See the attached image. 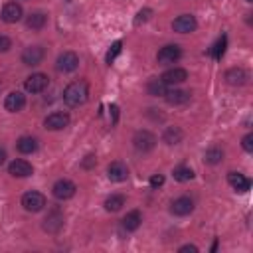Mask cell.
I'll return each mask as SVG.
<instances>
[{
	"label": "cell",
	"mask_w": 253,
	"mask_h": 253,
	"mask_svg": "<svg viewBox=\"0 0 253 253\" xmlns=\"http://www.w3.org/2000/svg\"><path fill=\"white\" fill-rule=\"evenodd\" d=\"M107 176H109V180H113V182H125L126 176H128V168H126L125 162L115 160V162L109 164V168H107Z\"/></svg>",
	"instance_id": "cell-16"
},
{
	"label": "cell",
	"mask_w": 253,
	"mask_h": 253,
	"mask_svg": "<svg viewBox=\"0 0 253 253\" xmlns=\"http://www.w3.org/2000/svg\"><path fill=\"white\" fill-rule=\"evenodd\" d=\"M204 160H206L208 164H219V162L223 160V150H221V148H217V146H211V148H208V150H206Z\"/></svg>",
	"instance_id": "cell-27"
},
{
	"label": "cell",
	"mask_w": 253,
	"mask_h": 253,
	"mask_svg": "<svg viewBox=\"0 0 253 253\" xmlns=\"http://www.w3.org/2000/svg\"><path fill=\"white\" fill-rule=\"evenodd\" d=\"M180 57H182V47L176 45V43H168V45L160 47L158 53H156V59H158V63H162V65L176 63Z\"/></svg>",
	"instance_id": "cell-3"
},
{
	"label": "cell",
	"mask_w": 253,
	"mask_h": 253,
	"mask_svg": "<svg viewBox=\"0 0 253 253\" xmlns=\"http://www.w3.org/2000/svg\"><path fill=\"white\" fill-rule=\"evenodd\" d=\"M182 138H184V132H182L180 126H166L164 132H162V140H164L166 144H170V146L182 142Z\"/></svg>",
	"instance_id": "cell-23"
},
{
	"label": "cell",
	"mask_w": 253,
	"mask_h": 253,
	"mask_svg": "<svg viewBox=\"0 0 253 253\" xmlns=\"http://www.w3.org/2000/svg\"><path fill=\"white\" fill-rule=\"evenodd\" d=\"M132 144L138 152H148L154 148L156 144V136L150 132V130H136L134 136H132Z\"/></svg>",
	"instance_id": "cell-4"
},
{
	"label": "cell",
	"mask_w": 253,
	"mask_h": 253,
	"mask_svg": "<svg viewBox=\"0 0 253 253\" xmlns=\"http://www.w3.org/2000/svg\"><path fill=\"white\" fill-rule=\"evenodd\" d=\"M166 89H168V85H166L162 79H158V77H152V79L146 83V91H148V95H152V97H162V95L166 93Z\"/></svg>",
	"instance_id": "cell-25"
},
{
	"label": "cell",
	"mask_w": 253,
	"mask_h": 253,
	"mask_svg": "<svg viewBox=\"0 0 253 253\" xmlns=\"http://www.w3.org/2000/svg\"><path fill=\"white\" fill-rule=\"evenodd\" d=\"M160 79H162L166 85H178V83H184V81L188 79V71L182 69V67H172V69L164 71Z\"/></svg>",
	"instance_id": "cell-18"
},
{
	"label": "cell",
	"mask_w": 253,
	"mask_h": 253,
	"mask_svg": "<svg viewBox=\"0 0 253 253\" xmlns=\"http://www.w3.org/2000/svg\"><path fill=\"white\" fill-rule=\"evenodd\" d=\"M34 168L28 160H22V158H16L8 164V174H12L14 178H26V176H32Z\"/></svg>",
	"instance_id": "cell-13"
},
{
	"label": "cell",
	"mask_w": 253,
	"mask_h": 253,
	"mask_svg": "<svg viewBox=\"0 0 253 253\" xmlns=\"http://www.w3.org/2000/svg\"><path fill=\"white\" fill-rule=\"evenodd\" d=\"M198 28V20L192 14H180L174 22H172V30L178 34H190Z\"/></svg>",
	"instance_id": "cell-9"
},
{
	"label": "cell",
	"mask_w": 253,
	"mask_h": 253,
	"mask_svg": "<svg viewBox=\"0 0 253 253\" xmlns=\"http://www.w3.org/2000/svg\"><path fill=\"white\" fill-rule=\"evenodd\" d=\"M75 190H77V186H75L71 180L61 178V180H57V182L53 184L51 194H53L57 200H69V198H73V196H75Z\"/></svg>",
	"instance_id": "cell-8"
},
{
	"label": "cell",
	"mask_w": 253,
	"mask_h": 253,
	"mask_svg": "<svg viewBox=\"0 0 253 253\" xmlns=\"http://www.w3.org/2000/svg\"><path fill=\"white\" fill-rule=\"evenodd\" d=\"M63 227V213L59 210H51L43 219V229L47 233H57Z\"/></svg>",
	"instance_id": "cell-14"
},
{
	"label": "cell",
	"mask_w": 253,
	"mask_h": 253,
	"mask_svg": "<svg viewBox=\"0 0 253 253\" xmlns=\"http://www.w3.org/2000/svg\"><path fill=\"white\" fill-rule=\"evenodd\" d=\"M69 123H71V117L67 113H63V111H55V113H51V115H47L43 119V126L49 128V130H61Z\"/></svg>",
	"instance_id": "cell-7"
},
{
	"label": "cell",
	"mask_w": 253,
	"mask_h": 253,
	"mask_svg": "<svg viewBox=\"0 0 253 253\" xmlns=\"http://www.w3.org/2000/svg\"><path fill=\"white\" fill-rule=\"evenodd\" d=\"M77 65H79L77 53H73V51H63V53L57 55V61H55V69H57V71H61V73H71V71L77 69Z\"/></svg>",
	"instance_id": "cell-5"
},
{
	"label": "cell",
	"mask_w": 253,
	"mask_h": 253,
	"mask_svg": "<svg viewBox=\"0 0 253 253\" xmlns=\"http://www.w3.org/2000/svg\"><path fill=\"white\" fill-rule=\"evenodd\" d=\"M10 47H12V40H10L8 36H2V34H0V51L4 53V51H8Z\"/></svg>",
	"instance_id": "cell-33"
},
{
	"label": "cell",
	"mask_w": 253,
	"mask_h": 253,
	"mask_svg": "<svg viewBox=\"0 0 253 253\" xmlns=\"http://www.w3.org/2000/svg\"><path fill=\"white\" fill-rule=\"evenodd\" d=\"M227 184H229L235 192H247V190L251 188V180L245 178V176L239 174V172H229V174H227Z\"/></svg>",
	"instance_id": "cell-20"
},
{
	"label": "cell",
	"mask_w": 253,
	"mask_h": 253,
	"mask_svg": "<svg viewBox=\"0 0 253 253\" xmlns=\"http://www.w3.org/2000/svg\"><path fill=\"white\" fill-rule=\"evenodd\" d=\"M162 97L166 99V103H168V105L178 107V105H184V103H188V101H190V91H184V89H176V87H172V89H166V93H164Z\"/></svg>",
	"instance_id": "cell-15"
},
{
	"label": "cell",
	"mask_w": 253,
	"mask_h": 253,
	"mask_svg": "<svg viewBox=\"0 0 253 253\" xmlns=\"http://www.w3.org/2000/svg\"><path fill=\"white\" fill-rule=\"evenodd\" d=\"M89 99V83L85 79H77L73 83H69L63 91V101L69 107H79Z\"/></svg>",
	"instance_id": "cell-1"
},
{
	"label": "cell",
	"mask_w": 253,
	"mask_h": 253,
	"mask_svg": "<svg viewBox=\"0 0 253 253\" xmlns=\"http://www.w3.org/2000/svg\"><path fill=\"white\" fill-rule=\"evenodd\" d=\"M245 2H253V0H245Z\"/></svg>",
	"instance_id": "cell-39"
},
{
	"label": "cell",
	"mask_w": 253,
	"mask_h": 253,
	"mask_svg": "<svg viewBox=\"0 0 253 253\" xmlns=\"http://www.w3.org/2000/svg\"><path fill=\"white\" fill-rule=\"evenodd\" d=\"M225 45H227V38L221 36V38L213 43V47H211V55H213V59H221V55L225 53Z\"/></svg>",
	"instance_id": "cell-29"
},
{
	"label": "cell",
	"mask_w": 253,
	"mask_h": 253,
	"mask_svg": "<svg viewBox=\"0 0 253 253\" xmlns=\"http://www.w3.org/2000/svg\"><path fill=\"white\" fill-rule=\"evenodd\" d=\"M180 253H186V251H192V253H198V247L196 245H192V243H188V245H182L180 249H178Z\"/></svg>",
	"instance_id": "cell-36"
},
{
	"label": "cell",
	"mask_w": 253,
	"mask_h": 253,
	"mask_svg": "<svg viewBox=\"0 0 253 253\" xmlns=\"http://www.w3.org/2000/svg\"><path fill=\"white\" fill-rule=\"evenodd\" d=\"M241 146H243L245 152H253V134H251V132H247V134L241 138Z\"/></svg>",
	"instance_id": "cell-32"
},
{
	"label": "cell",
	"mask_w": 253,
	"mask_h": 253,
	"mask_svg": "<svg viewBox=\"0 0 253 253\" xmlns=\"http://www.w3.org/2000/svg\"><path fill=\"white\" fill-rule=\"evenodd\" d=\"M47 24V14L45 12H32L30 16H26V26L30 30H42Z\"/></svg>",
	"instance_id": "cell-22"
},
{
	"label": "cell",
	"mask_w": 253,
	"mask_h": 253,
	"mask_svg": "<svg viewBox=\"0 0 253 253\" xmlns=\"http://www.w3.org/2000/svg\"><path fill=\"white\" fill-rule=\"evenodd\" d=\"M49 85V79L45 73H32L26 81H24V89L28 93H42L45 87Z\"/></svg>",
	"instance_id": "cell-10"
},
{
	"label": "cell",
	"mask_w": 253,
	"mask_h": 253,
	"mask_svg": "<svg viewBox=\"0 0 253 253\" xmlns=\"http://www.w3.org/2000/svg\"><path fill=\"white\" fill-rule=\"evenodd\" d=\"M123 206H125V196H121V194H113L105 200V210L107 211H119Z\"/></svg>",
	"instance_id": "cell-26"
},
{
	"label": "cell",
	"mask_w": 253,
	"mask_h": 253,
	"mask_svg": "<svg viewBox=\"0 0 253 253\" xmlns=\"http://www.w3.org/2000/svg\"><path fill=\"white\" fill-rule=\"evenodd\" d=\"M4 160H6V150H4V148H0V164H2Z\"/></svg>",
	"instance_id": "cell-38"
},
{
	"label": "cell",
	"mask_w": 253,
	"mask_h": 253,
	"mask_svg": "<svg viewBox=\"0 0 253 253\" xmlns=\"http://www.w3.org/2000/svg\"><path fill=\"white\" fill-rule=\"evenodd\" d=\"M140 223H142V213H140L138 210H132V211H128V213L123 217V227H125L126 231H136V229L140 227Z\"/></svg>",
	"instance_id": "cell-21"
},
{
	"label": "cell",
	"mask_w": 253,
	"mask_h": 253,
	"mask_svg": "<svg viewBox=\"0 0 253 253\" xmlns=\"http://www.w3.org/2000/svg\"><path fill=\"white\" fill-rule=\"evenodd\" d=\"M43 57H45V49L42 45H28L22 51V63L24 65H30V67L40 65L43 61Z\"/></svg>",
	"instance_id": "cell-6"
},
{
	"label": "cell",
	"mask_w": 253,
	"mask_h": 253,
	"mask_svg": "<svg viewBox=\"0 0 253 253\" xmlns=\"http://www.w3.org/2000/svg\"><path fill=\"white\" fill-rule=\"evenodd\" d=\"M121 49H123V42H121V40H117V42H115V43L111 45V49L107 51V57H105L109 65H111V63L115 61V57H117V55L121 53Z\"/></svg>",
	"instance_id": "cell-30"
},
{
	"label": "cell",
	"mask_w": 253,
	"mask_h": 253,
	"mask_svg": "<svg viewBox=\"0 0 253 253\" xmlns=\"http://www.w3.org/2000/svg\"><path fill=\"white\" fill-rule=\"evenodd\" d=\"M172 174H174V180H178V182H188L194 178V170L188 166H176Z\"/></svg>",
	"instance_id": "cell-28"
},
{
	"label": "cell",
	"mask_w": 253,
	"mask_h": 253,
	"mask_svg": "<svg viewBox=\"0 0 253 253\" xmlns=\"http://www.w3.org/2000/svg\"><path fill=\"white\" fill-rule=\"evenodd\" d=\"M109 111H111V115H113V125H115V123H117V117H119V107H117V105H111Z\"/></svg>",
	"instance_id": "cell-37"
},
{
	"label": "cell",
	"mask_w": 253,
	"mask_h": 253,
	"mask_svg": "<svg viewBox=\"0 0 253 253\" xmlns=\"http://www.w3.org/2000/svg\"><path fill=\"white\" fill-rule=\"evenodd\" d=\"M225 81L233 87H241L247 83V71L243 67H229L225 71Z\"/></svg>",
	"instance_id": "cell-19"
},
{
	"label": "cell",
	"mask_w": 253,
	"mask_h": 253,
	"mask_svg": "<svg viewBox=\"0 0 253 253\" xmlns=\"http://www.w3.org/2000/svg\"><path fill=\"white\" fill-rule=\"evenodd\" d=\"M162 184H164V176L162 174H154L150 178V188H160Z\"/></svg>",
	"instance_id": "cell-34"
},
{
	"label": "cell",
	"mask_w": 253,
	"mask_h": 253,
	"mask_svg": "<svg viewBox=\"0 0 253 253\" xmlns=\"http://www.w3.org/2000/svg\"><path fill=\"white\" fill-rule=\"evenodd\" d=\"M170 211H172L174 215H188V213H192V211H194V202H192V198H188V196L176 198V200L172 202Z\"/></svg>",
	"instance_id": "cell-17"
},
{
	"label": "cell",
	"mask_w": 253,
	"mask_h": 253,
	"mask_svg": "<svg viewBox=\"0 0 253 253\" xmlns=\"http://www.w3.org/2000/svg\"><path fill=\"white\" fill-rule=\"evenodd\" d=\"M22 16H24V10H22V6L18 2H6L2 12H0V18L6 24H16V22L22 20Z\"/></svg>",
	"instance_id": "cell-11"
},
{
	"label": "cell",
	"mask_w": 253,
	"mask_h": 253,
	"mask_svg": "<svg viewBox=\"0 0 253 253\" xmlns=\"http://www.w3.org/2000/svg\"><path fill=\"white\" fill-rule=\"evenodd\" d=\"M152 16V10L150 8H142L138 14H136V18H134V26H140V24H144L148 18Z\"/></svg>",
	"instance_id": "cell-31"
},
{
	"label": "cell",
	"mask_w": 253,
	"mask_h": 253,
	"mask_svg": "<svg viewBox=\"0 0 253 253\" xmlns=\"http://www.w3.org/2000/svg\"><path fill=\"white\" fill-rule=\"evenodd\" d=\"M16 148L22 152V154H32L38 150V140L34 136H20L18 142H16Z\"/></svg>",
	"instance_id": "cell-24"
},
{
	"label": "cell",
	"mask_w": 253,
	"mask_h": 253,
	"mask_svg": "<svg viewBox=\"0 0 253 253\" xmlns=\"http://www.w3.org/2000/svg\"><path fill=\"white\" fill-rule=\"evenodd\" d=\"M97 164V158L93 156V154H89V156H85V160H83V168H91V166H95Z\"/></svg>",
	"instance_id": "cell-35"
},
{
	"label": "cell",
	"mask_w": 253,
	"mask_h": 253,
	"mask_svg": "<svg viewBox=\"0 0 253 253\" xmlns=\"http://www.w3.org/2000/svg\"><path fill=\"white\" fill-rule=\"evenodd\" d=\"M24 107H26V95H24V93L12 91V93L6 95V99H4V109H6L8 113H18V111H22Z\"/></svg>",
	"instance_id": "cell-12"
},
{
	"label": "cell",
	"mask_w": 253,
	"mask_h": 253,
	"mask_svg": "<svg viewBox=\"0 0 253 253\" xmlns=\"http://www.w3.org/2000/svg\"><path fill=\"white\" fill-rule=\"evenodd\" d=\"M22 206H24V210H26V211L36 213V211L43 210V206H45V196H43V194H40V192H36V190L26 192V194L22 196Z\"/></svg>",
	"instance_id": "cell-2"
}]
</instances>
